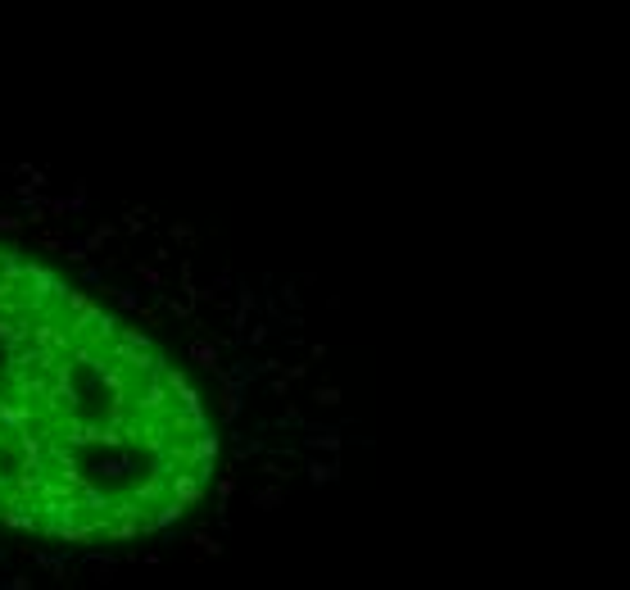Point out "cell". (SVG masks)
<instances>
[{
	"label": "cell",
	"mask_w": 630,
	"mask_h": 590,
	"mask_svg": "<svg viewBox=\"0 0 630 590\" xmlns=\"http://www.w3.org/2000/svg\"><path fill=\"white\" fill-rule=\"evenodd\" d=\"M214 450L154 341L0 245V522L137 540L204 495Z\"/></svg>",
	"instance_id": "cell-1"
}]
</instances>
